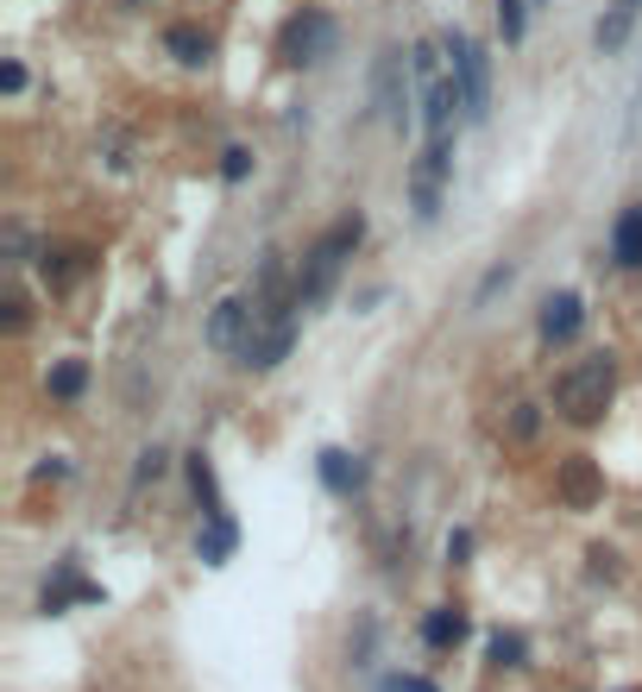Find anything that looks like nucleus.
Instances as JSON below:
<instances>
[{"label":"nucleus","mask_w":642,"mask_h":692,"mask_svg":"<svg viewBox=\"0 0 642 692\" xmlns=\"http://www.w3.org/2000/svg\"><path fill=\"white\" fill-rule=\"evenodd\" d=\"M409 63L397 44H385L378 51V63H371V108H378V120H390V126H404L409 114Z\"/></svg>","instance_id":"3"},{"label":"nucleus","mask_w":642,"mask_h":692,"mask_svg":"<svg viewBox=\"0 0 642 692\" xmlns=\"http://www.w3.org/2000/svg\"><path fill=\"white\" fill-rule=\"evenodd\" d=\"M636 20H642V0H611V7H604V20L592 26V44H599L604 58H611V51H623V44H630V32H636Z\"/></svg>","instance_id":"11"},{"label":"nucleus","mask_w":642,"mask_h":692,"mask_svg":"<svg viewBox=\"0 0 642 692\" xmlns=\"http://www.w3.org/2000/svg\"><path fill=\"white\" fill-rule=\"evenodd\" d=\"M378 692H435V686H428V680H416V673H390Z\"/></svg>","instance_id":"24"},{"label":"nucleus","mask_w":642,"mask_h":692,"mask_svg":"<svg viewBox=\"0 0 642 692\" xmlns=\"http://www.w3.org/2000/svg\"><path fill=\"white\" fill-rule=\"evenodd\" d=\"M82 385H89V366H82V359L51 366V397H82Z\"/></svg>","instance_id":"21"},{"label":"nucleus","mask_w":642,"mask_h":692,"mask_svg":"<svg viewBox=\"0 0 642 692\" xmlns=\"http://www.w3.org/2000/svg\"><path fill=\"white\" fill-rule=\"evenodd\" d=\"M234 548H240V529H234V517H227V510H214V517H208V529L195 536V554L208 560V567H221V560L234 554Z\"/></svg>","instance_id":"13"},{"label":"nucleus","mask_w":642,"mask_h":692,"mask_svg":"<svg viewBox=\"0 0 642 692\" xmlns=\"http://www.w3.org/2000/svg\"><path fill=\"white\" fill-rule=\"evenodd\" d=\"M422 635H428V649H460V642H467V611H454V604L428 611Z\"/></svg>","instance_id":"15"},{"label":"nucleus","mask_w":642,"mask_h":692,"mask_svg":"<svg viewBox=\"0 0 642 692\" xmlns=\"http://www.w3.org/2000/svg\"><path fill=\"white\" fill-rule=\"evenodd\" d=\"M510 435H517V441H529V435H536V404H517V416H510Z\"/></svg>","instance_id":"23"},{"label":"nucleus","mask_w":642,"mask_h":692,"mask_svg":"<svg viewBox=\"0 0 642 692\" xmlns=\"http://www.w3.org/2000/svg\"><path fill=\"white\" fill-rule=\"evenodd\" d=\"M39 265H44V277H51V284H70V277L89 265V252H82V246H51Z\"/></svg>","instance_id":"17"},{"label":"nucleus","mask_w":642,"mask_h":692,"mask_svg":"<svg viewBox=\"0 0 642 692\" xmlns=\"http://www.w3.org/2000/svg\"><path fill=\"white\" fill-rule=\"evenodd\" d=\"M611 390H618V366L604 353H592V359H580V366H567L554 378V409H561L567 423H599Z\"/></svg>","instance_id":"2"},{"label":"nucleus","mask_w":642,"mask_h":692,"mask_svg":"<svg viewBox=\"0 0 642 692\" xmlns=\"http://www.w3.org/2000/svg\"><path fill=\"white\" fill-rule=\"evenodd\" d=\"M7 327H26V296H20V289L7 296Z\"/></svg>","instance_id":"27"},{"label":"nucleus","mask_w":642,"mask_h":692,"mask_svg":"<svg viewBox=\"0 0 642 692\" xmlns=\"http://www.w3.org/2000/svg\"><path fill=\"white\" fill-rule=\"evenodd\" d=\"M441 176H448V139H428L422 164H416V214H435L441 208Z\"/></svg>","instance_id":"9"},{"label":"nucleus","mask_w":642,"mask_h":692,"mask_svg":"<svg viewBox=\"0 0 642 692\" xmlns=\"http://www.w3.org/2000/svg\"><path fill=\"white\" fill-rule=\"evenodd\" d=\"M580 327H585V303L573 296V289H561V296H548V303H542V340L548 346L573 340Z\"/></svg>","instance_id":"10"},{"label":"nucleus","mask_w":642,"mask_h":692,"mask_svg":"<svg viewBox=\"0 0 642 692\" xmlns=\"http://www.w3.org/2000/svg\"><path fill=\"white\" fill-rule=\"evenodd\" d=\"M190 485H195V498H202V517H214L221 510V485H214L208 454H190Z\"/></svg>","instance_id":"18"},{"label":"nucleus","mask_w":642,"mask_h":692,"mask_svg":"<svg viewBox=\"0 0 642 692\" xmlns=\"http://www.w3.org/2000/svg\"><path fill=\"white\" fill-rule=\"evenodd\" d=\"M529 7H548V0H529Z\"/></svg>","instance_id":"29"},{"label":"nucleus","mask_w":642,"mask_h":692,"mask_svg":"<svg viewBox=\"0 0 642 692\" xmlns=\"http://www.w3.org/2000/svg\"><path fill=\"white\" fill-rule=\"evenodd\" d=\"M157 466H164V454H157V447H145V454H139V479H157Z\"/></svg>","instance_id":"26"},{"label":"nucleus","mask_w":642,"mask_h":692,"mask_svg":"<svg viewBox=\"0 0 642 692\" xmlns=\"http://www.w3.org/2000/svg\"><path fill=\"white\" fill-rule=\"evenodd\" d=\"M246 334H253V303H246V296H227V303L208 315V346L214 353H240Z\"/></svg>","instance_id":"8"},{"label":"nucleus","mask_w":642,"mask_h":692,"mask_svg":"<svg viewBox=\"0 0 642 692\" xmlns=\"http://www.w3.org/2000/svg\"><path fill=\"white\" fill-rule=\"evenodd\" d=\"M454 108L467 114L460 77H428V82H422V120H428V139H448V133H454Z\"/></svg>","instance_id":"6"},{"label":"nucleus","mask_w":642,"mask_h":692,"mask_svg":"<svg viewBox=\"0 0 642 692\" xmlns=\"http://www.w3.org/2000/svg\"><path fill=\"white\" fill-rule=\"evenodd\" d=\"M126 7H139V0H126Z\"/></svg>","instance_id":"30"},{"label":"nucleus","mask_w":642,"mask_h":692,"mask_svg":"<svg viewBox=\"0 0 642 692\" xmlns=\"http://www.w3.org/2000/svg\"><path fill=\"white\" fill-rule=\"evenodd\" d=\"M0 89H7V95H13V89H26V70H20V63H7V70H0Z\"/></svg>","instance_id":"28"},{"label":"nucleus","mask_w":642,"mask_h":692,"mask_svg":"<svg viewBox=\"0 0 642 692\" xmlns=\"http://www.w3.org/2000/svg\"><path fill=\"white\" fill-rule=\"evenodd\" d=\"M554 491H561L567 510H592V503L604 498V479H599V466L585 460V454H573V460H561V479H554Z\"/></svg>","instance_id":"7"},{"label":"nucleus","mask_w":642,"mask_h":692,"mask_svg":"<svg viewBox=\"0 0 642 692\" xmlns=\"http://www.w3.org/2000/svg\"><path fill=\"white\" fill-rule=\"evenodd\" d=\"M246 164H253V157H246V152L234 145V152L221 157V176H227V183H240V176H246Z\"/></svg>","instance_id":"25"},{"label":"nucleus","mask_w":642,"mask_h":692,"mask_svg":"<svg viewBox=\"0 0 642 692\" xmlns=\"http://www.w3.org/2000/svg\"><path fill=\"white\" fill-rule=\"evenodd\" d=\"M359 479H366V466L353 460V454H340V447L322 454V485H328V491H359Z\"/></svg>","instance_id":"16"},{"label":"nucleus","mask_w":642,"mask_h":692,"mask_svg":"<svg viewBox=\"0 0 642 692\" xmlns=\"http://www.w3.org/2000/svg\"><path fill=\"white\" fill-rule=\"evenodd\" d=\"M491 661H498V668H523V635H491Z\"/></svg>","instance_id":"22"},{"label":"nucleus","mask_w":642,"mask_h":692,"mask_svg":"<svg viewBox=\"0 0 642 692\" xmlns=\"http://www.w3.org/2000/svg\"><path fill=\"white\" fill-rule=\"evenodd\" d=\"M70 598H82V604H89V598H101V592H95V586H89V579L63 573L58 586H44V611H63V604H70Z\"/></svg>","instance_id":"19"},{"label":"nucleus","mask_w":642,"mask_h":692,"mask_svg":"<svg viewBox=\"0 0 642 692\" xmlns=\"http://www.w3.org/2000/svg\"><path fill=\"white\" fill-rule=\"evenodd\" d=\"M611 258H618L623 271H642V202H630V208L618 214V227H611Z\"/></svg>","instance_id":"12"},{"label":"nucleus","mask_w":642,"mask_h":692,"mask_svg":"<svg viewBox=\"0 0 642 692\" xmlns=\"http://www.w3.org/2000/svg\"><path fill=\"white\" fill-rule=\"evenodd\" d=\"M164 51H171L176 63H208L214 58V39L202 32V26H171V32H164Z\"/></svg>","instance_id":"14"},{"label":"nucleus","mask_w":642,"mask_h":692,"mask_svg":"<svg viewBox=\"0 0 642 692\" xmlns=\"http://www.w3.org/2000/svg\"><path fill=\"white\" fill-rule=\"evenodd\" d=\"M448 58H454V77H460V95H467V120H486V114H491V70H486V51H479L467 32H448Z\"/></svg>","instance_id":"4"},{"label":"nucleus","mask_w":642,"mask_h":692,"mask_svg":"<svg viewBox=\"0 0 642 692\" xmlns=\"http://www.w3.org/2000/svg\"><path fill=\"white\" fill-rule=\"evenodd\" d=\"M359 233H366V221H359V214H340V221L315 240L309 258H303V271H296V308H322V303H328V289H334V277H340V265L353 258Z\"/></svg>","instance_id":"1"},{"label":"nucleus","mask_w":642,"mask_h":692,"mask_svg":"<svg viewBox=\"0 0 642 692\" xmlns=\"http://www.w3.org/2000/svg\"><path fill=\"white\" fill-rule=\"evenodd\" d=\"M328 51H334V20H328V13H296V20L284 26V44H277V58L291 63V70L322 63Z\"/></svg>","instance_id":"5"},{"label":"nucleus","mask_w":642,"mask_h":692,"mask_svg":"<svg viewBox=\"0 0 642 692\" xmlns=\"http://www.w3.org/2000/svg\"><path fill=\"white\" fill-rule=\"evenodd\" d=\"M498 32H505V44H523V32H529V0H498Z\"/></svg>","instance_id":"20"}]
</instances>
